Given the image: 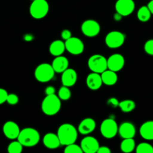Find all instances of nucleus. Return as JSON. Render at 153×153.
<instances>
[{
    "label": "nucleus",
    "instance_id": "f257e3e1",
    "mask_svg": "<svg viewBox=\"0 0 153 153\" xmlns=\"http://www.w3.org/2000/svg\"><path fill=\"white\" fill-rule=\"evenodd\" d=\"M61 145L67 146L75 143L78 138V130L70 123H64L60 126L57 132Z\"/></svg>",
    "mask_w": 153,
    "mask_h": 153
},
{
    "label": "nucleus",
    "instance_id": "f03ea898",
    "mask_svg": "<svg viewBox=\"0 0 153 153\" xmlns=\"http://www.w3.org/2000/svg\"><path fill=\"white\" fill-rule=\"evenodd\" d=\"M61 102L56 94L46 95L41 104L42 111L47 116H53L60 111Z\"/></svg>",
    "mask_w": 153,
    "mask_h": 153
},
{
    "label": "nucleus",
    "instance_id": "7ed1b4c3",
    "mask_svg": "<svg viewBox=\"0 0 153 153\" xmlns=\"http://www.w3.org/2000/svg\"><path fill=\"white\" fill-rule=\"evenodd\" d=\"M40 137V134L37 129L34 128H25L20 130L17 140L23 146L32 147L39 143Z\"/></svg>",
    "mask_w": 153,
    "mask_h": 153
},
{
    "label": "nucleus",
    "instance_id": "20e7f679",
    "mask_svg": "<svg viewBox=\"0 0 153 153\" xmlns=\"http://www.w3.org/2000/svg\"><path fill=\"white\" fill-rule=\"evenodd\" d=\"M55 73V72L52 68V64L43 63L36 67L34 70V77L39 82L46 83L53 79Z\"/></svg>",
    "mask_w": 153,
    "mask_h": 153
},
{
    "label": "nucleus",
    "instance_id": "39448f33",
    "mask_svg": "<svg viewBox=\"0 0 153 153\" xmlns=\"http://www.w3.org/2000/svg\"><path fill=\"white\" fill-rule=\"evenodd\" d=\"M49 6L46 0H34L29 7L31 16L36 19L44 18L49 13Z\"/></svg>",
    "mask_w": 153,
    "mask_h": 153
},
{
    "label": "nucleus",
    "instance_id": "423d86ee",
    "mask_svg": "<svg viewBox=\"0 0 153 153\" xmlns=\"http://www.w3.org/2000/svg\"><path fill=\"white\" fill-rule=\"evenodd\" d=\"M88 66L91 72L101 74L108 69L107 59L102 55H94L88 59Z\"/></svg>",
    "mask_w": 153,
    "mask_h": 153
},
{
    "label": "nucleus",
    "instance_id": "0eeeda50",
    "mask_svg": "<svg viewBox=\"0 0 153 153\" xmlns=\"http://www.w3.org/2000/svg\"><path fill=\"white\" fill-rule=\"evenodd\" d=\"M102 135L107 139L114 137L118 133V126L116 121L111 118L105 119L102 121L100 126Z\"/></svg>",
    "mask_w": 153,
    "mask_h": 153
},
{
    "label": "nucleus",
    "instance_id": "6e6552de",
    "mask_svg": "<svg viewBox=\"0 0 153 153\" xmlns=\"http://www.w3.org/2000/svg\"><path fill=\"white\" fill-rule=\"evenodd\" d=\"M125 40L126 36L123 33L119 31H112L108 33L105 42L108 47L111 49H117L123 45Z\"/></svg>",
    "mask_w": 153,
    "mask_h": 153
},
{
    "label": "nucleus",
    "instance_id": "1a4fd4ad",
    "mask_svg": "<svg viewBox=\"0 0 153 153\" xmlns=\"http://www.w3.org/2000/svg\"><path fill=\"white\" fill-rule=\"evenodd\" d=\"M64 44L66 50L73 55H81L85 49V45L82 40L76 37H71L66 40Z\"/></svg>",
    "mask_w": 153,
    "mask_h": 153
},
{
    "label": "nucleus",
    "instance_id": "9d476101",
    "mask_svg": "<svg viewBox=\"0 0 153 153\" xmlns=\"http://www.w3.org/2000/svg\"><path fill=\"white\" fill-rule=\"evenodd\" d=\"M81 30L86 37H94L100 34L101 27L99 22L94 19H87L82 24Z\"/></svg>",
    "mask_w": 153,
    "mask_h": 153
},
{
    "label": "nucleus",
    "instance_id": "9b49d317",
    "mask_svg": "<svg viewBox=\"0 0 153 153\" xmlns=\"http://www.w3.org/2000/svg\"><path fill=\"white\" fill-rule=\"evenodd\" d=\"M135 8V4L133 0H117L115 4L117 13L122 16H129Z\"/></svg>",
    "mask_w": 153,
    "mask_h": 153
},
{
    "label": "nucleus",
    "instance_id": "f8f14e48",
    "mask_svg": "<svg viewBox=\"0 0 153 153\" xmlns=\"http://www.w3.org/2000/svg\"><path fill=\"white\" fill-rule=\"evenodd\" d=\"M125 65V58L120 54H113L107 59L108 69L114 72H119Z\"/></svg>",
    "mask_w": 153,
    "mask_h": 153
},
{
    "label": "nucleus",
    "instance_id": "ddd939ff",
    "mask_svg": "<svg viewBox=\"0 0 153 153\" xmlns=\"http://www.w3.org/2000/svg\"><path fill=\"white\" fill-rule=\"evenodd\" d=\"M80 146L82 152L85 153H95L97 152L100 144L97 138L92 136H86L82 140Z\"/></svg>",
    "mask_w": 153,
    "mask_h": 153
},
{
    "label": "nucleus",
    "instance_id": "4468645a",
    "mask_svg": "<svg viewBox=\"0 0 153 153\" xmlns=\"http://www.w3.org/2000/svg\"><path fill=\"white\" fill-rule=\"evenodd\" d=\"M3 133L7 138L10 140H15L17 139L19 136L20 129L19 126L13 121H7L3 125L2 128Z\"/></svg>",
    "mask_w": 153,
    "mask_h": 153
},
{
    "label": "nucleus",
    "instance_id": "2eb2a0df",
    "mask_svg": "<svg viewBox=\"0 0 153 153\" xmlns=\"http://www.w3.org/2000/svg\"><path fill=\"white\" fill-rule=\"evenodd\" d=\"M78 76L77 73L75 70L72 68H67L64 70L61 75V83L64 86L73 87L77 82Z\"/></svg>",
    "mask_w": 153,
    "mask_h": 153
},
{
    "label": "nucleus",
    "instance_id": "dca6fc26",
    "mask_svg": "<svg viewBox=\"0 0 153 153\" xmlns=\"http://www.w3.org/2000/svg\"><path fill=\"white\" fill-rule=\"evenodd\" d=\"M118 133L122 138H134L136 128L134 124L130 122H124L118 127Z\"/></svg>",
    "mask_w": 153,
    "mask_h": 153
},
{
    "label": "nucleus",
    "instance_id": "f3484780",
    "mask_svg": "<svg viewBox=\"0 0 153 153\" xmlns=\"http://www.w3.org/2000/svg\"><path fill=\"white\" fill-rule=\"evenodd\" d=\"M96 126H97L96 121L93 118L87 117L81 121L78 127V131L80 134L87 135L92 133L95 130Z\"/></svg>",
    "mask_w": 153,
    "mask_h": 153
},
{
    "label": "nucleus",
    "instance_id": "a211bd4d",
    "mask_svg": "<svg viewBox=\"0 0 153 153\" xmlns=\"http://www.w3.org/2000/svg\"><path fill=\"white\" fill-rule=\"evenodd\" d=\"M102 84L101 75L100 73L92 72L87 76L86 85L88 88L92 91L99 90L102 87Z\"/></svg>",
    "mask_w": 153,
    "mask_h": 153
},
{
    "label": "nucleus",
    "instance_id": "6ab92c4d",
    "mask_svg": "<svg viewBox=\"0 0 153 153\" xmlns=\"http://www.w3.org/2000/svg\"><path fill=\"white\" fill-rule=\"evenodd\" d=\"M52 67L54 71L58 73H62L69 67V61L66 57L59 55L54 58L52 62Z\"/></svg>",
    "mask_w": 153,
    "mask_h": 153
},
{
    "label": "nucleus",
    "instance_id": "aec40b11",
    "mask_svg": "<svg viewBox=\"0 0 153 153\" xmlns=\"http://www.w3.org/2000/svg\"><path fill=\"white\" fill-rule=\"evenodd\" d=\"M43 143L46 148L50 149H55L61 146V143L57 134L51 132L47 133L43 136Z\"/></svg>",
    "mask_w": 153,
    "mask_h": 153
},
{
    "label": "nucleus",
    "instance_id": "412c9836",
    "mask_svg": "<svg viewBox=\"0 0 153 153\" xmlns=\"http://www.w3.org/2000/svg\"><path fill=\"white\" fill-rule=\"evenodd\" d=\"M140 134L144 140H153V120L146 121L142 124Z\"/></svg>",
    "mask_w": 153,
    "mask_h": 153
},
{
    "label": "nucleus",
    "instance_id": "4be33fe9",
    "mask_svg": "<svg viewBox=\"0 0 153 153\" xmlns=\"http://www.w3.org/2000/svg\"><path fill=\"white\" fill-rule=\"evenodd\" d=\"M101 78L102 83L104 85H108V86H112L114 85L117 82V75L116 72H114L112 70L107 69L104 72L101 73Z\"/></svg>",
    "mask_w": 153,
    "mask_h": 153
},
{
    "label": "nucleus",
    "instance_id": "5701e85b",
    "mask_svg": "<svg viewBox=\"0 0 153 153\" xmlns=\"http://www.w3.org/2000/svg\"><path fill=\"white\" fill-rule=\"evenodd\" d=\"M65 50L64 42L61 40H54L49 46V52L51 55L55 57L62 55Z\"/></svg>",
    "mask_w": 153,
    "mask_h": 153
},
{
    "label": "nucleus",
    "instance_id": "b1692460",
    "mask_svg": "<svg viewBox=\"0 0 153 153\" xmlns=\"http://www.w3.org/2000/svg\"><path fill=\"white\" fill-rule=\"evenodd\" d=\"M135 147V141L134 138H125L121 142L120 149L123 152L129 153L133 152Z\"/></svg>",
    "mask_w": 153,
    "mask_h": 153
},
{
    "label": "nucleus",
    "instance_id": "393cba45",
    "mask_svg": "<svg viewBox=\"0 0 153 153\" xmlns=\"http://www.w3.org/2000/svg\"><path fill=\"white\" fill-rule=\"evenodd\" d=\"M151 15H152V13H151L149 9L148 8L147 5L140 7L137 13V19L142 22H148L150 19Z\"/></svg>",
    "mask_w": 153,
    "mask_h": 153
},
{
    "label": "nucleus",
    "instance_id": "a878e982",
    "mask_svg": "<svg viewBox=\"0 0 153 153\" xmlns=\"http://www.w3.org/2000/svg\"><path fill=\"white\" fill-rule=\"evenodd\" d=\"M118 106L124 113H129L131 112L136 107L135 102L133 100H126L120 102Z\"/></svg>",
    "mask_w": 153,
    "mask_h": 153
},
{
    "label": "nucleus",
    "instance_id": "bb28decb",
    "mask_svg": "<svg viewBox=\"0 0 153 153\" xmlns=\"http://www.w3.org/2000/svg\"><path fill=\"white\" fill-rule=\"evenodd\" d=\"M135 150L137 153H153V146L150 143L143 142L136 146Z\"/></svg>",
    "mask_w": 153,
    "mask_h": 153
},
{
    "label": "nucleus",
    "instance_id": "cd10ccee",
    "mask_svg": "<svg viewBox=\"0 0 153 153\" xmlns=\"http://www.w3.org/2000/svg\"><path fill=\"white\" fill-rule=\"evenodd\" d=\"M58 97H59L61 100L67 101V100H70V97H71V91H70V89L68 87L63 85L62 87L60 88L59 91H58Z\"/></svg>",
    "mask_w": 153,
    "mask_h": 153
},
{
    "label": "nucleus",
    "instance_id": "c85d7f7f",
    "mask_svg": "<svg viewBox=\"0 0 153 153\" xmlns=\"http://www.w3.org/2000/svg\"><path fill=\"white\" fill-rule=\"evenodd\" d=\"M22 148L23 146L19 141H12L7 146V152L9 153H20L22 151Z\"/></svg>",
    "mask_w": 153,
    "mask_h": 153
},
{
    "label": "nucleus",
    "instance_id": "c756f323",
    "mask_svg": "<svg viewBox=\"0 0 153 153\" xmlns=\"http://www.w3.org/2000/svg\"><path fill=\"white\" fill-rule=\"evenodd\" d=\"M64 152L66 153H82V149L80 146L76 144L75 143L65 146Z\"/></svg>",
    "mask_w": 153,
    "mask_h": 153
},
{
    "label": "nucleus",
    "instance_id": "7c9ffc66",
    "mask_svg": "<svg viewBox=\"0 0 153 153\" xmlns=\"http://www.w3.org/2000/svg\"><path fill=\"white\" fill-rule=\"evenodd\" d=\"M18 102H19V97L17 95L14 94H7L6 102H7L10 105H15L17 104Z\"/></svg>",
    "mask_w": 153,
    "mask_h": 153
},
{
    "label": "nucleus",
    "instance_id": "2f4dec72",
    "mask_svg": "<svg viewBox=\"0 0 153 153\" xmlns=\"http://www.w3.org/2000/svg\"><path fill=\"white\" fill-rule=\"evenodd\" d=\"M144 51L148 55L153 56V39L148 40L144 44Z\"/></svg>",
    "mask_w": 153,
    "mask_h": 153
},
{
    "label": "nucleus",
    "instance_id": "473e14b6",
    "mask_svg": "<svg viewBox=\"0 0 153 153\" xmlns=\"http://www.w3.org/2000/svg\"><path fill=\"white\" fill-rule=\"evenodd\" d=\"M7 92L3 88H0V105L3 104L6 102L7 97Z\"/></svg>",
    "mask_w": 153,
    "mask_h": 153
},
{
    "label": "nucleus",
    "instance_id": "72a5a7b5",
    "mask_svg": "<svg viewBox=\"0 0 153 153\" xmlns=\"http://www.w3.org/2000/svg\"><path fill=\"white\" fill-rule=\"evenodd\" d=\"M61 38H62V40H67V39L70 38V37H72V33L70 30L64 29L61 31Z\"/></svg>",
    "mask_w": 153,
    "mask_h": 153
},
{
    "label": "nucleus",
    "instance_id": "f704fd0d",
    "mask_svg": "<svg viewBox=\"0 0 153 153\" xmlns=\"http://www.w3.org/2000/svg\"><path fill=\"white\" fill-rule=\"evenodd\" d=\"M97 153H110L111 152V149H109L108 146H102L99 147L98 150H97Z\"/></svg>",
    "mask_w": 153,
    "mask_h": 153
},
{
    "label": "nucleus",
    "instance_id": "c9c22d12",
    "mask_svg": "<svg viewBox=\"0 0 153 153\" xmlns=\"http://www.w3.org/2000/svg\"><path fill=\"white\" fill-rule=\"evenodd\" d=\"M46 95H51V94H55V88L53 86H48L45 90Z\"/></svg>",
    "mask_w": 153,
    "mask_h": 153
},
{
    "label": "nucleus",
    "instance_id": "e433bc0d",
    "mask_svg": "<svg viewBox=\"0 0 153 153\" xmlns=\"http://www.w3.org/2000/svg\"><path fill=\"white\" fill-rule=\"evenodd\" d=\"M108 103L110 105H113L114 107H117L118 106V104H119V102L117 100L116 98H111L109 99V100L108 101Z\"/></svg>",
    "mask_w": 153,
    "mask_h": 153
},
{
    "label": "nucleus",
    "instance_id": "4c0bfd02",
    "mask_svg": "<svg viewBox=\"0 0 153 153\" xmlns=\"http://www.w3.org/2000/svg\"><path fill=\"white\" fill-rule=\"evenodd\" d=\"M33 38H34V37L30 34H27L24 36V40H26V41H31L33 40Z\"/></svg>",
    "mask_w": 153,
    "mask_h": 153
},
{
    "label": "nucleus",
    "instance_id": "58836bf2",
    "mask_svg": "<svg viewBox=\"0 0 153 153\" xmlns=\"http://www.w3.org/2000/svg\"><path fill=\"white\" fill-rule=\"evenodd\" d=\"M147 7L149 9V10H150L151 13L153 14V0H151V1L148 3Z\"/></svg>",
    "mask_w": 153,
    "mask_h": 153
},
{
    "label": "nucleus",
    "instance_id": "ea45409f",
    "mask_svg": "<svg viewBox=\"0 0 153 153\" xmlns=\"http://www.w3.org/2000/svg\"><path fill=\"white\" fill-rule=\"evenodd\" d=\"M121 18H122V16H121V15L120 14V13H115V14H114V19H115V20L119 21V20H120Z\"/></svg>",
    "mask_w": 153,
    "mask_h": 153
},
{
    "label": "nucleus",
    "instance_id": "a19ab883",
    "mask_svg": "<svg viewBox=\"0 0 153 153\" xmlns=\"http://www.w3.org/2000/svg\"><path fill=\"white\" fill-rule=\"evenodd\" d=\"M31 1H34V0H31Z\"/></svg>",
    "mask_w": 153,
    "mask_h": 153
}]
</instances>
